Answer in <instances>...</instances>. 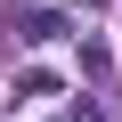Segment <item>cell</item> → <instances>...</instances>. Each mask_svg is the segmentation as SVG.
Instances as JSON below:
<instances>
[{"instance_id":"cell-1","label":"cell","mask_w":122,"mask_h":122,"mask_svg":"<svg viewBox=\"0 0 122 122\" xmlns=\"http://www.w3.org/2000/svg\"><path fill=\"white\" fill-rule=\"evenodd\" d=\"M57 33H65L57 8H33V16H25V41H57Z\"/></svg>"}]
</instances>
